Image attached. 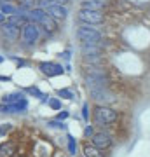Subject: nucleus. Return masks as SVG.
<instances>
[{"instance_id": "1", "label": "nucleus", "mask_w": 150, "mask_h": 157, "mask_svg": "<svg viewBox=\"0 0 150 157\" xmlns=\"http://www.w3.org/2000/svg\"><path fill=\"white\" fill-rule=\"evenodd\" d=\"M117 121V112L113 108L106 107V105H98L93 112V122L96 126H110Z\"/></svg>"}, {"instance_id": "2", "label": "nucleus", "mask_w": 150, "mask_h": 157, "mask_svg": "<svg viewBox=\"0 0 150 157\" xmlns=\"http://www.w3.org/2000/svg\"><path fill=\"white\" fill-rule=\"evenodd\" d=\"M77 37H79V40H82V44H96V45H100L101 39H103L101 32L94 30L93 26H89V25L80 26L77 30Z\"/></svg>"}, {"instance_id": "3", "label": "nucleus", "mask_w": 150, "mask_h": 157, "mask_svg": "<svg viewBox=\"0 0 150 157\" xmlns=\"http://www.w3.org/2000/svg\"><path fill=\"white\" fill-rule=\"evenodd\" d=\"M79 19L86 25H100L103 23V12L91 11V9H80L79 11Z\"/></svg>"}, {"instance_id": "4", "label": "nucleus", "mask_w": 150, "mask_h": 157, "mask_svg": "<svg viewBox=\"0 0 150 157\" xmlns=\"http://www.w3.org/2000/svg\"><path fill=\"white\" fill-rule=\"evenodd\" d=\"M91 141H93V145L96 148H100V150H106V148H110L112 147V136L108 133H94V135L91 136Z\"/></svg>"}, {"instance_id": "5", "label": "nucleus", "mask_w": 150, "mask_h": 157, "mask_svg": "<svg viewBox=\"0 0 150 157\" xmlns=\"http://www.w3.org/2000/svg\"><path fill=\"white\" fill-rule=\"evenodd\" d=\"M23 39L26 44H35L39 39V28L35 26V23H26L23 26Z\"/></svg>"}, {"instance_id": "6", "label": "nucleus", "mask_w": 150, "mask_h": 157, "mask_svg": "<svg viewBox=\"0 0 150 157\" xmlns=\"http://www.w3.org/2000/svg\"><path fill=\"white\" fill-rule=\"evenodd\" d=\"M91 96H93V100L96 101H103V103H110L113 101L112 98V93L108 91V87H98V89H89Z\"/></svg>"}, {"instance_id": "7", "label": "nucleus", "mask_w": 150, "mask_h": 157, "mask_svg": "<svg viewBox=\"0 0 150 157\" xmlns=\"http://www.w3.org/2000/svg\"><path fill=\"white\" fill-rule=\"evenodd\" d=\"M40 70L47 77H56V75H61L63 73V67L61 65H56V63H40Z\"/></svg>"}, {"instance_id": "8", "label": "nucleus", "mask_w": 150, "mask_h": 157, "mask_svg": "<svg viewBox=\"0 0 150 157\" xmlns=\"http://www.w3.org/2000/svg\"><path fill=\"white\" fill-rule=\"evenodd\" d=\"M47 9H45V12L49 14L51 17H56V19H65V17L68 16V9L63 6H52V4H49V6H45Z\"/></svg>"}, {"instance_id": "9", "label": "nucleus", "mask_w": 150, "mask_h": 157, "mask_svg": "<svg viewBox=\"0 0 150 157\" xmlns=\"http://www.w3.org/2000/svg\"><path fill=\"white\" fill-rule=\"evenodd\" d=\"M2 33L6 35V39L16 40V39H17V35H19V28H17L16 25H12V23L6 21L4 25H2Z\"/></svg>"}, {"instance_id": "10", "label": "nucleus", "mask_w": 150, "mask_h": 157, "mask_svg": "<svg viewBox=\"0 0 150 157\" xmlns=\"http://www.w3.org/2000/svg\"><path fill=\"white\" fill-rule=\"evenodd\" d=\"M80 51H82V54H84L86 59L91 58V56H100L101 54V47L100 45H96V44H82Z\"/></svg>"}, {"instance_id": "11", "label": "nucleus", "mask_w": 150, "mask_h": 157, "mask_svg": "<svg viewBox=\"0 0 150 157\" xmlns=\"http://www.w3.org/2000/svg\"><path fill=\"white\" fill-rule=\"evenodd\" d=\"M82 152H84V157H105L103 150L96 148L94 145H89V143H86V145H84Z\"/></svg>"}, {"instance_id": "12", "label": "nucleus", "mask_w": 150, "mask_h": 157, "mask_svg": "<svg viewBox=\"0 0 150 157\" xmlns=\"http://www.w3.org/2000/svg\"><path fill=\"white\" fill-rule=\"evenodd\" d=\"M14 152H16V145L12 141H7V143L0 145V157H12Z\"/></svg>"}, {"instance_id": "13", "label": "nucleus", "mask_w": 150, "mask_h": 157, "mask_svg": "<svg viewBox=\"0 0 150 157\" xmlns=\"http://www.w3.org/2000/svg\"><path fill=\"white\" fill-rule=\"evenodd\" d=\"M82 9H91V11H101L103 9V2L101 0H82Z\"/></svg>"}, {"instance_id": "14", "label": "nucleus", "mask_w": 150, "mask_h": 157, "mask_svg": "<svg viewBox=\"0 0 150 157\" xmlns=\"http://www.w3.org/2000/svg\"><path fill=\"white\" fill-rule=\"evenodd\" d=\"M39 25H42L45 28V32H49V33H52V32H56V23H54V19L49 16V14H45L44 17H42V21L39 23Z\"/></svg>"}, {"instance_id": "15", "label": "nucleus", "mask_w": 150, "mask_h": 157, "mask_svg": "<svg viewBox=\"0 0 150 157\" xmlns=\"http://www.w3.org/2000/svg\"><path fill=\"white\" fill-rule=\"evenodd\" d=\"M47 12L44 11V9H40V7H37V9H32V11L28 12V16H30V19L33 23H40L42 21V17L45 16Z\"/></svg>"}, {"instance_id": "16", "label": "nucleus", "mask_w": 150, "mask_h": 157, "mask_svg": "<svg viewBox=\"0 0 150 157\" xmlns=\"http://www.w3.org/2000/svg\"><path fill=\"white\" fill-rule=\"evenodd\" d=\"M21 100H25L23 93H12V94H7L2 101H4L6 105H14V103H19Z\"/></svg>"}, {"instance_id": "17", "label": "nucleus", "mask_w": 150, "mask_h": 157, "mask_svg": "<svg viewBox=\"0 0 150 157\" xmlns=\"http://www.w3.org/2000/svg\"><path fill=\"white\" fill-rule=\"evenodd\" d=\"M0 12L2 14H9V16H16V14H19V9L16 6H11V4H2L0 6Z\"/></svg>"}, {"instance_id": "18", "label": "nucleus", "mask_w": 150, "mask_h": 157, "mask_svg": "<svg viewBox=\"0 0 150 157\" xmlns=\"http://www.w3.org/2000/svg\"><path fill=\"white\" fill-rule=\"evenodd\" d=\"M67 138H68V150H70V154L75 155V154H77V141H75V138H73L72 135H68Z\"/></svg>"}, {"instance_id": "19", "label": "nucleus", "mask_w": 150, "mask_h": 157, "mask_svg": "<svg viewBox=\"0 0 150 157\" xmlns=\"http://www.w3.org/2000/svg\"><path fill=\"white\" fill-rule=\"evenodd\" d=\"M68 0H44L42 2V6H49V4H52V6H63V4H67Z\"/></svg>"}, {"instance_id": "20", "label": "nucleus", "mask_w": 150, "mask_h": 157, "mask_svg": "<svg viewBox=\"0 0 150 157\" xmlns=\"http://www.w3.org/2000/svg\"><path fill=\"white\" fill-rule=\"evenodd\" d=\"M58 94H60V96H63V98H67V100H70V98H72V93H70V91H68V89H60V91H58Z\"/></svg>"}, {"instance_id": "21", "label": "nucleus", "mask_w": 150, "mask_h": 157, "mask_svg": "<svg viewBox=\"0 0 150 157\" xmlns=\"http://www.w3.org/2000/svg\"><path fill=\"white\" fill-rule=\"evenodd\" d=\"M49 105H51L52 108H54V110H58V108L61 107V103H60L58 100H54V98H52V100H49Z\"/></svg>"}, {"instance_id": "22", "label": "nucleus", "mask_w": 150, "mask_h": 157, "mask_svg": "<svg viewBox=\"0 0 150 157\" xmlns=\"http://www.w3.org/2000/svg\"><path fill=\"white\" fill-rule=\"evenodd\" d=\"M84 133H86V136H93V135H94V133H93V128H91V126H87Z\"/></svg>"}, {"instance_id": "23", "label": "nucleus", "mask_w": 150, "mask_h": 157, "mask_svg": "<svg viewBox=\"0 0 150 157\" xmlns=\"http://www.w3.org/2000/svg\"><path fill=\"white\" fill-rule=\"evenodd\" d=\"M9 129H11V126H4V128H0V135H6Z\"/></svg>"}, {"instance_id": "24", "label": "nucleus", "mask_w": 150, "mask_h": 157, "mask_svg": "<svg viewBox=\"0 0 150 157\" xmlns=\"http://www.w3.org/2000/svg\"><path fill=\"white\" fill-rule=\"evenodd\" d=\"M82 115H84V119H87V105L82 107Z\"/></svg>"}, {"instance_id": "25", "label": "nucleus", "mask_w": 150, "mask_h": 157, "mask_svg": "<svg viewBox=\"0 0 150 157\" xmlns=\"http://www.w3.org/2000/svg\"><path fill=\"white\" fill-rule=\"evenodd\" d=\"M68 117V113L67 112H61V113H58V119H60V121H61V119H67Z\"/></svg>"}, {"instance_id": "26", "label": "nucleus", "mask_w": 150, "mask_h": 157, "mask_svg": "<svg viewBox=\"0 0 150 157\" xmlns=\"http://www.w3.org/2000/svg\"><path fill=\"white\" fill-rule=\"evenodd\" d=\"M4 21V14H2V12H0V23Z\"/></svg>"}, {"instance_id": "27", "label": "nucleus", "mask_w": 150, "mask_h": 157, "mask_svg": "<svg viewBox=\"0 0 150 157\" xmlns=\"http://www.w3.org/2000/svg\"><path fill=\"white\" fill-rule=\"evenodd\" d=\"M2 61H4V58H2V56H0V63H2Z\"/></svg>"}, {"instance_id": "28", "label": "nucleus", "mask_w": 150, "mask_h": 157, "mask_svg": "<svg viewBox=\"0 0 150 157\" xmlns=\"http://www.w3.org/2000/svg\"><path fill=\"white\" fill-rule=\"evenodd\" d=\"M23 2H26V0H23Z\"/></svg>"}, {"instance_id": "29", "label": "nucleus", "mask_w": 150, "mask_h": 157, "mask_svg": "<svg viewBox=\"0 0 150 157\" xmlns=\"http://www.w3.org/2000/svg\"><path fill=\"white\" fill-rule=\"evenodd\" d=\"M101 2H103V0H101Z\"/></svg>"}]
</instances>
